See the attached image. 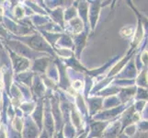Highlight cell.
I'll return each mask as SVG.
<instances>
[{
    "instance_id": "obj_1",
    "label": "cell",
    "mask_w": 148,
    "mask_h": 138,
    "mask_svg": "<svg viewBox=\"0 0 148 138\" xmlns=\"http://www.w3.org/2000/svg\"><path fill=\"white\" fill-rule=\"evenodd\" d=\"M142 120L141 114L136 112L134 110L132 103L128 106L124 110V111L121 113V133L123 131L125 127L129 126L131 124H136L137 122H139Z\"/></svg>"
},
{
    "instance_id": "obj_2",
    "label": "cell",
    "mask_w": 148,
    "mask_h": 138,
    "mask_svg": "<svg viewBox=\"0 0 148 138\" xmlns=\"http://www.w3.org/2000/svg\"><path fill=\"white\" fill-rule=\"evenodd\" d=\"M144 40H145L144 29H143L140 19L136 18V26L134 30V34L132 38L131 43H130V49L128 51V53H134L135 51H138Z\"/></svg>"
},
{
    "instance_id": "obj_3",
    "label": "cell",
    "mask_w": 148,
    "mask_h": 138,
    "mask_svg": "<svg viewBox=\"0 0 148 138\" xmlns=\"http://www.w3.org/2000/svg\"><path fill=\"white\" fill-rule=\"evenodd\" d=\"M135 56V55H134ZM134 56L132 57L127 65L124 66L121 72L118 74L120 79H130V80H135L138 75V69L136 67V65L134 62Z\"/></svg>"
},
{
    "instance_id": "obj_4",
    "label": "cell",
    "mask_w": 148,
    "mask_h": 138,
    "mask_svg": "<svg viewBox=\"0 0 148 138\" xmlns=\"http://www.w3.org/2000/svg\"><path fill=\"white\" fill-rule=\"evenodd\" d=\"M136 90H137L136 86L127 87V88H121L117 97H118L119 100H121V104L129 103V102L134 100Z\"/></svg>"
},
{
    "instance_id": "obj_5",
    "label": "cell",
    "mask_w": 148,
    "mask_h": 138,
    "mask_svg": "<svg viewBox=\"0 0 148 138\" xmlns=\"http://www.w3.org/2000/svg\"><path fill=\"white\" fill-rule=\"evenodd\" d=\"M137 52H138V51H135V52H134V53H127L126 55H124L123 57H122L119 61V62H117L116 65L113 66V67H112V69L110 70V72L109 74V76H110V78H113L114 76L118 75L121 71L124 68V66L127 65V63H128L129 61L136 54Z\"/></svg>"
},
{
    "instance_id": "obj_6",
    "label": "cell",
    "mask_w": 148,
    "mask_h": 138,
    "mask_svg": "<svg viewBox=\"0 0 148 138\" xmlns=\"http://www.w3.org/2000/svg\"><path fill=\"white\" fill-rule=\"evenodd\" d=\"M127 3H128V6L132 8V11H134L136 18L140 19V21L142 23V26H143V29H144V32H145V40H147L148 39V17L146 16V15L140 12L132 1H127Z\"/></svg>"
},
{
    "instance_id": "obj_7",
    "label": "cell",
    "mask_w": 148,
    "mask_h": 138,
    "mask_svg": "<svg viewBox=\"0 0 148 138\" xmlns=\"http://www.w3.org/2000/svg\"><path fill=\"white\" fill-rule=\"evenodd\" d=\"M135 86L137 88H144L148 89V68L143 67L139 71L137 78H135Z\"/></svg>"
},
{
    "instance_id": "obj_8",
    "label": "cell",
    "mask_w": 148,
    "mask_h": 138,
    "mask_svg": "<svg viewBox=\"0 0 148 138\" xmlns=\"http://www.w3.org/2000/svg\"><path fill=\"white\" fill-rule=\"evenodd\" d=\"M135 27L134 26H124L120 30V35L124 39L132 38L134 34Z\"/></svg>"
},
{
    "instance_id": "obj_9",
    "label": "cell",
    "mask_w": 148,
    "mask_h": 138,
    "mask_svg": "<svg viewBox=\"0 0 148 138\" xmlns=\"http://www.w3.org/2000/svg\"><path fill=\"white\" fill-rule=\"evenodd\" d=\"M134 100H145L148 102V89L144 88H137Z\"/></svg>"
},
{
    "instance_id": "obj_10",
    "label": "cell",
    "mask_w": 148,
    "mask_h": 138,
    "mask_svg": "<svg viewBox=\"0 0 148 138\" xmlns=\"http://www.w3.org/2000/svg\"><path fill=\"white\" fill-rule=\"evenodd\" d=\"M139 56H140V61H141V65L143 67H146L148 68V49L145 47L139 50Z\"/></svg>"
},
{
    "instance_id": "obj_11",
    "label": "cell",
    "mask_w": 148,
    "mask_h": 138,
    "mask_svg": "<svg viewBox=\"0 0 148 138\" xmlns=\"http://www.w3.org/2000/svg\"><path fill=\"white\" fill-rule=\"evenodd\" d=\"M137 132H138V129H137V124H131L129 126L125 127L121 134H123L128 138H132Z\"/></svg>"
},
{
    "instance_id": "obj_12",
    "label": "cell",
    "mask_w": 148,
    "mask_h": 138,
    "mask_svg": "<svg viewBox=\"0 0 148 138\" xmlns=\"http://www.w3.org/2000/svg\"><path fill=\"white\" fill-rule=\"evenodd\" d=\"M121 105V102L119 100V98L117 96H111L110 98L108 99V101H107V108H115V107H118Z\"/></svg>"
},
{
    "instance_id": "obj_13",
    "label": "cell",
    "mask_w": 148,
    "mask_h": 138,
    "mask_svg": "<svg viewBox=\"0 0 148 138\" xmlns=\"http://www.w3.org/2000/svg\"><path fill=\"white\" fill-rule=\"evenodd\" d=\"M146 103H147V101H145V100H134L132 101V106H134L136 112H138V113L141 114L143 111H144L145 107L146 106Z\"/></svg>"
},
{
    "instance_id": "obj_14",
    "label": "cell",
    "mask_w": 148,
    "mask_h": 138,
    "mask_svg": "<svg viewBox=\"0 0 148 138\" xmlns=\"http://www.w3.org/2000/svg\"><path fill=\"white\" fill-rule=\"evenodd\" d=\"M137 129L138 132L141 133H148V121L147 120H141L137 122Z\"/></svg>"
},
{
    "instance_id": "obj_15",
    "label": "cell",
    "mask_w": 148,
    "mask_h": 138,
    "mask_svg": "<svg viewBox=\"0 0 148 138\" xmlns=\"http://www.w3.org/2000/svg\"><path fill=\"white\" fill-rule=\"evenodd\" d=\"M141 117H142V120H147L148 121V102L146 103V106L145 107L144 111L141 113Z\"/></svg>"
},
{
    "instance_id": "obj_16",
    "label": "cell",
    "mask_w": 148,
    "mask_h": 138,
    "mask_svg": "<svg viewBox=\"0 0 148 138\" xmlns=\"http://www.w3.org/2000/svg\"><path fill=\"white\" fill-rule=\"evenodd\" d=\"M132 138H148V133H141L137 132Z\"/></svg>"
},
{
    "instance_id": "obj_17",
    "label": "cell",
    "mask_w": 148,
    "mask_h": 138,
    "mask_svg": "<svg viewBox=\"0 0 148 138\" xmlns=\"http://www.w3.org/2000/svg\"><path fill=\"white\" fill-rule=\"evenodd\" d=\"M83 87V83L81 82L80 80H76V81H75V82L73 83V88L75 89H80L81 88Z\"/></svg>"
},
{
    "instance_id": "obj_18",
    "label": "cell",
    "mask_w": 148,
    "mask_h": 138,
    "mask_svg": "<svg viewBox=\"0 0 148 138\" xmlns=\"http://www.w3.org/2000/svg\"><path fill=\"white\" fill-rule=\"evenodd\" d=\"M118 138H128V137H127V136H125L123 134H121L120 135H119V137Z\"/></svg>"
}]
</instances>
